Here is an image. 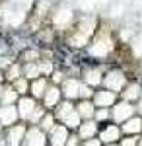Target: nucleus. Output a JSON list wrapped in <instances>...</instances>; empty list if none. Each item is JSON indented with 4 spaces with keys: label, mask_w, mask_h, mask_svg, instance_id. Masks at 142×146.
Masks as SVG:
<instances>
[{
    "label": "nucleus",
    "mask_w": 142,
    "mask_h": 146,
    "mask_svg": "<svg viewBox=\"0 0 142 146\" xmlns=\"http://www.w3.org/2000/svg\"><path fill=\"white\" fill-rule=\"evenodd\" d=\"M111 49H113V41H111L109 37H99L98 41L94 43V47H92V55H96V56H105V55L111 51Z\"/></svg>",
    "instance_id": "nucleus-1"
},
{
    "label": "nucleus",
    "mask_w": 142,
    "mask_h": 146,
    "mask_svg": "<svg viewBox=\"0 0 142 146\" xmlns=\"http://www.w3.org/2000/svg\"><path fill=\"white\" fill-rule=\"evenodd\" d=\"M105 86L113 92L121 90V88L125 86V76H123L121 72H117V70H115V72H109L107 78H105Z\"/></svg>",
    "instance_id": "nucleus-2"
},
{
    "label": "nucleus",
    "mask_w": 142,
    "mask_h": 146,
    "mask_svg": "<svg viewBox=\"0 0 142 146\" xmlns=\"http://www.w3.org/2000/svg\"><path fill=\"white\" fill-rule=\"evenodd\" d=\"M16 119H18V109L16 107H12L10 103L0 107V123L2 125H12L16 123Z\"/></svg>",
    "instance_id": "nucleus-3"
},
{
    "label": "nucleus",
    "mask_w": 142,
    "mask_h": 146,
    "mask_svg": "<svg viewBox=\"0 0 142 146\" xmlns=\"http://www.w3.org/2000/svg\"><path fill=\"white\" fill-rule=\"evenodd\" d=\"M131 115H132V107L127 103V101H125V103H119V105L113 109V119L119 121V123L121 121H127Z\"/></svg>",
    "instance_id": "nucleus-4"
},
{
    "label": "nucleus",
    "mask_w": 142,
    "mask_h": 146,
    "mask_svg": "<svg viewBox=\"0 0 142 146\" xmlns=\"http://www.w3.org/2000/svg\"><path fill=\"white\" fill-rule=\"evenodd\" d=\"M66 138H68V133H66L64 125H60V127L53 125V129H51V142L53 144H64Z\"/></svg>",
    "instance_id": "nucleus-5"
},
{
    "label": "nucleus",
    "mask_w": 142,
    "mask_h": 146,
    "mask_svg": "<svg viewBox=\"0 0 142 146\" xmlns=\"http://www.w3.org/2000/svg\"><path fill=\"white\" fill-rule=\"evenodd\" d=\"M113 100H115L113 92H98L96 98H94V101H96L98 107H109L111 103H113Z\"/></svg>",
    "instance_id": "nucleus-6"
},
{
    "label": "nucleus",
    "mask_w": 142,
    "mask_h": 146,
    "mask_svg": "<svg viewBox=\"0 0 142 146\" xmlns=\"http://www.w3.org/2000/svg\"><path fill=\"white\" fill-rule=\"evenodd\" d=\"M23 138H25V140H23L25 144H45V135L39 129H31Z\"/></svg>",
    "instance_id": "nucleus-7"
},
{
    "label": "nucleus",
    "mask_w": 142,
    "mask_h": 146,
    "mask_svg": "<svg viewBox=\"0 0 142 146\" xmlns=\"http://www.w3.org/2000/svg\"><path fill=\"white\" fill-rule=\"evenodd\" d=\"M80 82L78 80H66L64 82V94L68 98H78L80 96Z\"/></svg>",
    "instance_id": "nucleus-8"
},
{
    "label": "nucleus",
    "mask_w": 142,
    "mask_h": 146,
    "mask_svg": "<svg viewBox=\"0 0 142 146\" xmlns=\"http://www.w3.org/2000/svg\"><path fill=\"white\" fill-rule=\"evenodd\" d=\"M33 109H35V101L33 100H29V98L20 100V109H18V113H20L22 117H29L33 113Z\"/></svg>",
    "instance_id": "nucleus-9"
},
{
    "label": "nucleus",
    "mask_w": 142,
    "mask_h": 146,
    "mask_svg": "<svg viewBox=\"0 0 142 146\" xmlns=\"http://www.w3.org/2000/svg\"><path fill=\"white\" fill-rule=\"evenodd\" d=\"M70 18H72V12L68 10V8H60V10L56 12V16H55V23L58 25V27H62L64 23L70 22Z\"/></svg>",
    "instance_id": "nucleus-10"
},
{
    "label": "nucleus",
    "mask_w": 142,
    "mask_h": 146,
    "mask_svg": "<svg viewBox=\"0 0 142 146\" xmlns=\"http://www.w3.org/2000/svg\"><path fill=\"white\" fill-rule=\"evenodd\" d=\"M58 98H60V92L56 90V88H49L47 94H45V105L47 107H53L58 103Z\"/></svg>",
    "instance_id": "nucleus-11"
},
{
    "label": "nucleus",
    "mask_w": 142,
    "mask_h": 146,
    "mask_svg": "<svg viewBox=\"0 0 142 146\" xmlns=\"http://www.w3.org/2000/svg\"><path fill=\"white\" fill-rule=\"evenodd\" d=\"M119 138V129L117 127H107L103 133H101V140L103 142H115Z\"/></svg>",
    "instance_id": "nucleus-12"
},
{
    "label": "nucleus",
    "mask_w": 142,
    "mask_h": 146,
    "mask_svg": "<svg viewBox=\"0 0 142 146\" xmlns=\"http://www.w3.org/2000/svg\"><path fill=\"white\" fill-rule=\"evenodd\" d=\"M78 113H80V117H92L94 113H96V109H94V105L90 103V101H82L80 105H78Z\"/></svg>",
    "instance_id": "nucleus-13"
},
{
    "label": "nucleus",
    "mask_w": 142,
    "mask_h": 146,
    "mask_svg": "<svg viewBox=\"0 0 142 146\" xmlns=\"http://www.w3.org/2000/svg\"><path fill=\"white\" fill-rule=\"evenodd\" d=\"M140 129H142V121L140 119H129V121L125 123V127H123L125 133H138Z\"/></svg>",
    "instance_id": "nucleus-14"
},
{
    "label": "nucleus",
    "mask_w": 142,
    "mask_h": 146,
    "mask_svg": "<svg viewBox=\"0 0 142 146\" xmlns=\"http://www.w3.org/2000/svg\"><path fill=\"white\" fill-rule=\"evenodd\" d=\"M23 135H25V129H23V127H16V129H12V131H10V144H18V142H22Z\"/></svg>",
    "instance_id": "nucleus-15"
},
{
    "label": "nucleus",
    "mask_w": 142,
    "mask_h": 146,
    "mask_svg": "<svg viewBox=\"0 0 142 146\" xmlns=\"http://www.w3.org/2000/svg\"><path fill=\"white\" fill-rule=\"evenodd\" d=\"M96 135V123H84L82 127H80V136L82 138H90V136Z\"/></svg>",
    "instance_id": "nucleus-16"
},
{
    "label": "nucleus",
    "mask_w": 142,
    "mask_h": 146,
    "mask_svg": "<svg viewBox=\"0 0 142 146\" xmlns=\"http://www.w3.org/2000/svg\"><path fill=\"white\" fill-rule=\"evenodd\" d=\"M62 121L66 123V127H78V125H80V113L78 111H70Z\"/></svg>",
    "instance_id": "nucleus-17"
},
{
    "label": "nucleus",
    "mask_w": 142,
    "mask_h": 146,
    "mask_svg": "<svg viewBox=\"0 0 142 146\" xmlns=\"http://www.w3.org/2000/svg\"><path fill=\"white\" fill-rule=\"evenodd\" d=\"M45 88H47V82L45 80H35L31 84V94L33 96H43Z\"/></svg>",
    "instance_id": "nucleus-18"
},
{
    "label": "nucleus",
    "mask_w": 142,
    "mask_h": 146,
    "mask_svg": "<svg viewBox=\"0 0 142 146\" xmlns=\"http://www.w3.org/2000/svg\"><path fill=\"white\" fill-rule=\"evenodd\" d=\"M138 96H140V86H138V84L129 86V88H127V92H125V100H136Z\"/></svg>",
    "instance_id": "nucleus-19"
},
{
    "label": "nucleus",
    "mask_w": 142,
    "mask_h": 146,
    "mask_svg": "<svg viewBox=\"0 0 142 146\" xmlns=\"http://www.w3.org/2000/svg\"><path fill=\"white\" fill-rule=\"evenodd\" d=\"M99 76H101V74H99V70H90V72L86 74V82L90 84V86H96V84L101 82Z\"/></svg>",
    "instance_id": "nucleus-20"
},
{
    "label": "nucleus",
    "mask_w": 142,
    "mask_h": 146,
    "mask_svg": "<svg viewBox=\"0 0 142 146\" xmlns=\"http://www.w3.org/2000/svg\"><path fill=\"white\" fill-rule=\"evenodd\" d=\"M70 111H74L72 105H70V103H62V105H58V109H56V117H58V119H64Z\"/></svg>",
    "instance_id": "nucleus-21"
},
{
    "label": "nucleus",
    "mask_w": 142,
    "mask_h": 146,
    "mask_svg": "<svg viewBox=\"0 0 142 146\" xmlns=\"http://www.w3.org/2000/svg\"><path fill=\"white\" fill-rule=\"evenodd\" d=\"M132 49H134V53H136L138 56H142V33L134 37V41H132Z\"/></svg>",
    "instance_id": "nucleus-22"
},
{
    "label": "nucleus",
    "mask_w": 142,
    "mask_h": 146,
    "mask_svg": "<svg viewBox=\"0 0 142 146\" xmlns=\"http://www.w3.org/2000/svg\"><path fill=\"white\" fill-rule=\"evenodd\" d=\"M16 98H18V92L16 90H6V94H2V101L4 103H12Z\"/></svg>",
    "instance_id": "nucleus-23"
},
{
    "label": "nucleus",
    "mask_w": 142,
    "mask_h": 146,
    "mask_svg": "<svg viewBox=\"0 0 142 146\" xmlns=\"http://www.w3.org/2000/svg\"><path fill=\"white\" fill-rule=\"evenodd\" d=\"M39 72H41V68L37 66V64H29V66L25 68V74H27L29 78H35V76H39Z\"/></svg>",
    "instance_id": "nucleus-24"
},
{
    "label": "nucleus",
    "mask_w": 142,
    "mask_h": 146,
    "mask_svg": "<svg viewBox=\"0 0 142 146\" xmlns=\"http://www.w3.org/2000/svg\"><path fill=\"white\" fill-rule=\"evenodd\" d=\"M53 117L51 115H45V117H41V127L43 129H53Z\"/></svg>",
    "instance_id": "nucleus-25"
},
{
    "label": "nucleus",
    "mask_w": 142,
    "mask_h": 146,
    "mask_svg": "<svg viewBox=\"0 0 142 146\" xmlns=\"http://www.w3.org/2000/svg\"><path fill=\"white\" fill-rule=\"evenodd\" d=\"M8 78H12V80H16V78H20V68L16 66V64H14V66L10 68V72H8Z\"/></svg>",
    "instance_id": "nucleus-26"
},
{
    "label": "nucleus",
    "mask_w": 142,
    "mask_h": 146,
    "mask_svg": "<svg viewBox=\"0 0 142 146\" xmlns=\"http://www.w3.org/2000/svg\"><path fill=\"white\" fill-rule=\"evenodd\" d=\"M25 90H27V84H25L23 80H18V82H16V92H18V94H23Z\"/></svg>",
    "instance_id": "nucleus-27"
},
{
    "label": "nucleus",
    "mask_w": 142,
    "mask_h": 146,
    "mask_svg": "<svg viewBox=\"0 0 142 146\" xmlns=\"http://www.w3.org/2000/svg\"><path fill=\"white\" fill-rule=\"evenodd\" d=\"M107 115H109V111H107V107H101V109H99V111L96 113V117H98V119H105Z\"/></svg>",
    "instance_id": "nucleus-28"
},
{
    "label": "nucleus",
    "mask_w": 142,
    "mask_h": 146,
    "mask_svg": "<svg viewBox=\"0 0 142 146\" xmlns=\"http://www.w3.org/2000/svg\"><path fill=\"white\" fill-rule=\"evenodd\" d=\"M60 76H62L60 72H55V74H53V78H55V82H60Z\"/></svg>",
    "instance_id": "nucleus-29"
},
{
    "label": "nucleus",
    "mask_w": 142,
    "mask_h": 146,
    "mask_svg": "<svg viewBox=\"0 0 142 146\" xmlns=\"http://www.w3.org/2000/svg\"><path fill=\"white\" fill-rule=\"evenodd\" d=\"M132 142H134L132 138H125V140H123V144H132Z\"/></svg>",
    "instance_id": "nucleus-30"
},
{
    "label": "nucleus",
    "mask_w": 142,
    "mask_h": 146,
    "mask_svg": "<svg viewBox=\"0 0 142 146\" xmlns=\"http://www.w3.org/2000/svg\"><path fill=\"white\" fill-rule=\"evenodd\" d=\"M138 109H140V113H142V100H140V105H138Z\"/></svg>",
    "instance_id": "nucleus-31"
},
{
    "label": "nucleus",
    "mask_w": 142,
    "mask_h": 146,
    "mask_svg": "<svg viewBox=\"0 0 142 146\" xmlns=\"http://www.w3.org/2000/svg\"><path fill=\"white\" fill-rule=\"evenodd\" d=\"M0 127H2V123H0Z\"/></svg>",
    "instance_id": "nucleus-32"
},
{
    "label": "nucleus",
    "mask_w": 142,
    "mask_h": 146,
    "mask_svg": "<svg viewBox=\"0 0 142 146\" xmlns=\"http://www.w3.org/2000/svg\"><path fill=\"white\" fill-rule=\"evenodd\" d=\"M140 142H142V140H140Z\"/></svg>",
    "instance_id": "nucleus-33"
}]
</instances>
